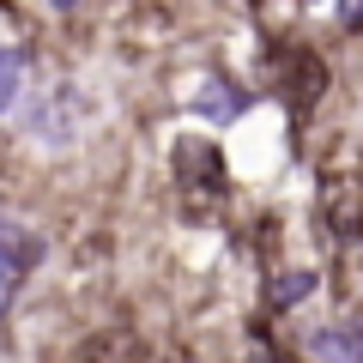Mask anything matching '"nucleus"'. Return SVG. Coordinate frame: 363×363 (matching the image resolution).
Wrapping results in <instances>:
<instances>
[{"instance_id":"obj_1","label":"nucleus","mask_w":363,"mask_h":363,"mask_svg":"<svg viewBox=\"0 0 363 363\" xmlns=\"http://www.w3.org/2000/svg\"><path fill=\"white\" fill-rule=\"evenodd\" d=\"M30 133H37L49 152H55V145H73V140H79V91H73V85L49 91V97H43V109L30 116Z\"/></svg>"},{"instance_id":"obj_2","label":"nucleus","mask_w":363,"mask_h":363,"mask_svg":"<svg viewBox=\"0 0 363 363\" xmlns=\"http://www.w3.org/2000/svg\"><path fill=\"white\" fill-rule=\"evenodd\" d=\"M25 85H30V67H25V55L0 43V116H13V109L25 104Z\"/></svg>"},{"instance_id":"obj_3","label":"nucleus","mask_w":363,"mask_h":363,"mask_svg":"<svg viewBox=\"0 0 363 363\" xmlns=\"http://www.w3.org/2000/svg\"><path fill=\"white\" fill-rule=\"evenodd\" d=\"M194 109H200L206 121H230V116H236V97L224 91V79H206V91H194Z\"/></svg>"},{"instance_id":"obj_4","label":"nucleus","mask_w":363,"mask_h":363,"mask_svg":"<svg viewBox=\"0 0 363 363\" xmlns=\"http://www.w3.org/2000/svg\"><path fill=\"white\" fill-rule=\"evenodd\" d=\"M49 6H73V0H49Z\"/></svg>"},{"instance_id":"obj_5","label":"nucleus","mask_w":363,"mask_h":363,"mask_svg":"<svg viewBox=\"0 0 363 363\" xmlns=\"http://www.w3.org/2000/svg\"><path fill=\"white\" fill-rule=\"evenodd\" d=\"M357 363H363V357H357Z\"/></svg>"}]
</instances>
